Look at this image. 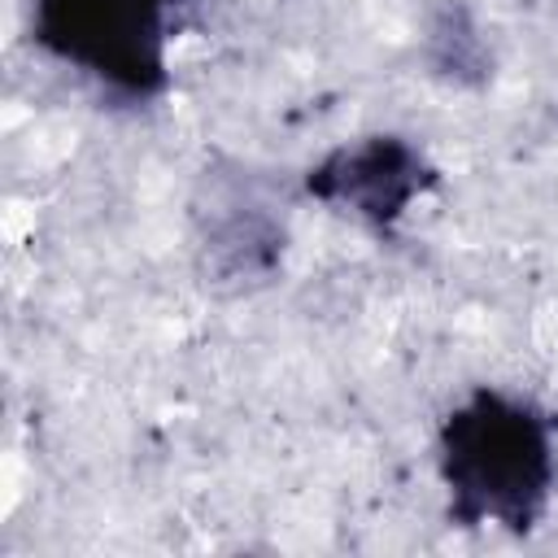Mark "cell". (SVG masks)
<instances>
[{"label":"cell","mask_w":558,"mask_h":558,"mask_svg":"<svg viewBox=\"0 0 558 558\" xmlns=\"http://www.w3.org/2000/svg\"><path fill=\"white\" fill-rule=\"evenodd\" d=\"M545 440L519 410L484 401L449 427V484L466 506L493 519H519L532 510L545 484Z\"/></svg>","instance_id":"6da1fadb"},{"label":"cell","mask_w":558,"mask_h":558,"mask_svg":"<svg viewBox=\"0 0 558 558\" xmlns=\"http://www.w3.org/2000/svg\"><path fill=\"white\" fill-rule=\"evenodd\" d=\"M48 26L65 52L140 78L153 70L157 4L153 0H44Z\"/></svg>","instance_id":"7a4b0ae2"}]
</instances>
